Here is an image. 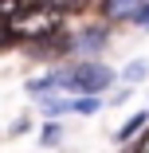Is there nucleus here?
I'll return each mask as SVG.
<instances>
[{
    "label": "nucleus",
    "instance_id": "f257e3e1",
    "mask_svg": "<svg viewBox=\"0 0 149 153\" xmlns=\"http://www.w3.org/2000/svg\"><path fill=\"white\" fill-rule=\"evenodd\" d=\"M12 27H16L20 39L43 43V39H55V36H59V27H63V12L51 8V4H43V0H32V4L12 20Z\"/></svg>",
    "mask_w": 149,
    "mask_h": 153
},
{
    "label": "nucleus",
    "instance_id": "f03ea898",
    "mask_svg": "<svg viewBox=\"0 0 149 153\" xmlns=\"http://www.w3.org/2000/svg\"><path fill=\"white\" fill-rule=\"evenodd\" d=\"M114 86V71L102 63H79L71 71H55V90H71V94H102Z\"/></svg>",
    "mask_w": 149,
    "mask_h": 153
},
{
    "label": "nucleus",
    "instance_id": "7ed1b4c3",
    "mask_svg": "<svg viewBox=\"0 0 149 153\" xmlns=\"http://www.w3.org/2000/svg\"><path fill=\"white\" fill-rule=\"evenodd\" d=\"M145 126H149V114H133V118L126 122V126H122V130L114 134V141H130V137H133L137 130H145Z\"/></svg>",
    "mask_w": 149,
    "mask_h": 153
},
{
    "label": "nucleus",
    "instance_id": "20e7f679",
    "mask_svg": "<svg viewBox=\"0 0 149 153\" xmlns=\"http://www.w3.org/2000/svg\"><path fill=\"white\" fill-rule=\"evenodd\" d=\"M43 114H47V118H59V114H75V98H71V102H63V98H47V102H43Z\"/></svg>",
    "mask_w": 149,
    "mask_h": 153
},
{
    "label": "nucleus",
    "instance_id": "39448f33",
    "mask_svg": "<svg viewBox=\"0 0 149 153\" xmlns=\"http://www.w3.org/2000/svg\"><path fill=\"white\" fill-rule=\"evenodd\" d=\"M145 71H149V63H145V59H133V63H130V67L122 71V75H126V86L141 82V79H145Z\"/></svg>",
    "mask_w": 149,
    "mask_h": 153
},
{
    "label": "nucleus",
    "instance_id": "423d86ee",
    "mask_svg": "<svg viewBox=\"0 0 149 153\" xmlns=\"http://www.w3.org/2000/svg\"><path fill=\"white\" fill-rule=\"evenodd\" d=\"M32 0H0V20H16Z\"/></svg>",
    "mask_w": 149,
    "mask_h": 153
},
{
    "label": "nucleus",
    "instance_id": "0eeeda50",
    "mask_svg": "<svg viewBox=\"0 0 149 153\" xmlns=\"http://www.w3.org/2000/svg\"><path fill=\"white\" fill-rule=\"evenodd\" d=\"M133 4H141V0H106V16H130Z\"/></svg>",
    "mask_w": 149,
    "mask_h": 153
},
{
    "label": "nucleus",
    "instance_id": "6e6552de",
    "mask_svg": "<svg viewBox=\"0 0 149 153\" xmlns=\"http://www.w3.org/2000/svg\"><path fill=\"white\" fill-rule=\"evenodd\" d=\"M20 36H16V27H12V20H0V51L4 47H12Z\"/></svg>",
    "mask_w": 149,
    "mask_h": 153
},
{
    "label": "nucleus",
    "instance_id": "1a4fd4ad",
    "mask_svg": "<svg viewBox=\"0 0 149 153\" xmlns=\"http://www.w3.org/2000/svg\"><path fill=\"white\" fill-rule=\"evenodd\" d=\"M102 43H106V36H102V32H86V36H82V43H75V47H82V51H98Z\"/></svg>",
    "mask_w": 149,
    "mask_h": 153
},
{
    "label": "nucleus",
    "instance_id": "9d476101",
    "mask_svg": "<svg viewBox=\"0 0 149 153\" xmlns=\"http://www.w3.org/2000/svg\"><path fill=\"white\" fill-rule=\"evenodd\" d=\"M130 20H133V24H141V27H149V0H141V4L130 12Z\"/></svg>",
    "mask_w": 149,
    "mask_h": 153
},
{
    "label": "nucleus",
    "instance_id": "9b49d317",
    "mask_svg": "<svg viewBox=\"0 0 149 153\" xmlns=\"http://www.w3.org/2000/svg\"><path fill=\"white\" fill-rule=\"evenodd\" d=\"M43 145H59V126H55V118L43 126Z\"/></svg>",
    "mask_w": 149,
    "mask_h": 153
},
{
    "label": "nucleus",
    "instance_id": "f8f14e48",
    "mask_svg": "<svg viewBox=\"0 0 149 153\" xmlns=\"http://www.w3.org/2000/svg\"><path fill=\"white\" fill-rule=\"evenodd\" d=\"M133 153H149V126H145V134L137 137V145H133Z\"/></svg>",
    "mask_w": 149,
    "mask_h": 153
}]
</instances>
